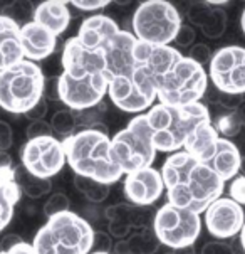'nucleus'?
Listing matches in <instances>:
<instances>
[{"label": "nucleus", "instance_id": "nucleus-1", "mask_svg": "<svg viewBox=\"0 0 245 254\" xmlns=\"http://www.w3.org/2000/svg\"><path fill=\"white\" fill-rule=\"evenodd\" d=\"M160 174L168 204L196 214H203L225 190V182L208 165L195 160L185 150L171 153L163 162Z\"/></svg>", "mask_w": 245, "mask_h": 254}, {"label": "nucleus", "instance_id": "nucleus-2", "mask_svg": "<svg viewBox=\"0 0 245 254\" xmlns=\"http://www.w3.org/2000/svg\"><path fill=\"white\" fill-rule=\"evenodd\" d=\"M66 163L81 177L111 185L124 177L111 152V136L106 127L83 128L62 140Z\"/></svg>", "mask_w": 245, "mask_h": 254}, {"label": "nucleus", "instance_id": "nucleus-3", "mask_svg": "<svg viewBox=\"0 0 245 254\" xmlns=\"http://www.w3.org/2000/svg\"><path fill=\"white\" fill-rule=\"evenodd\" d=\"M145 116L156 152L170 155L183 150L185 140L196 125L212 120L208 108L203 103H193L185 106H170L158 103L146 111Z\"/></svg>", "mask_w": 245, "mask_h": 254}, {"label": "nucleus", "instance_id": "nucleus-4", "mask_svg": "<svg viewBox=\"0 0 245 254\" xmlns=\"http://www.w3.org/2000/svg\"><path fill=\"white\" fill-rule=\"evenodd\" d=\"M94 229L76 212H62L47 219L34 236L36 254H89L93 251Z\"/></svg>", "mask_w": 245, "mask_h": 254}, {"label": "nucleus", "instance_id": "nucleus-5", "mask_svg": "<svg viewBox=\"0 0 245 254\" xmlns=\"http://www.w3.org/2000/svg\"><path fill=\"white\" fill-rule=\"evenodd\" d=\"M46 76L32 61L0 71V108L14 115H25L44 98Z\"/></svg>", "mask_w": 245, "mask_h": 254}, {"label": "nucleus", "instance_id": "nucleus-6", "mask_svg": "<svg viewBox=\"0 0 245 254\" xmlns=\"http://www.w3.org/2000/svg\"><path fill=\"white\" fill-rule=\"evenodd\" d=\"M210 86L207 69L183 56L163 76L156 86V100L161 105L185 106L200 103Z\"/></svg>", "mask_w": 245, "mask_h": 254}, {"label": "nucleus", "instance_id": "nucleus-7", "mask_svg": "<svg viewBox=\"0 0 245 254\" xmlns=\"http://www.w3.org/2000/svg\"><path fill=\"white\" fill-rule=\"evenodd\" d=\"M182 14L171 2L149 0L136 7L133 14V36L151 46H171L182 27Z\"/></svg>", "mask_w": 245, "mask_h": 254}, {"label": "nucleus", "instance_id": "nucleus-8", "mask_svg": "<svg viewBox=\"0 0 245 254\" xmlns=\"http://www.w3.org/2000/svg\"><path fill=\"white\" fill-rule=\"evenodd\" d=\"M111 152L124 175L153 167L156 148L153 145L145 113L136 115L126 128L111 138Z\"/></svg>", "mask_w": 245, "mask_h": 254}, {"label": "nucleus", "instance_id": "nucleus-9", "mask_svg": "<svg viewBox=\"0 0 245 254\" xmlns=\"http://www.w3.org/2000/svg\"><path fill=\"white\" fill-rule=\"evenodd\" d=\"M151 231L163 246L178 251L193 246L200 236V214L166 202L154 212Z\"/></svg>", "mask_w": 245, "mask_h": 254}, {"label": "nucleus", "instance_id": "nucleus-10", "mask_svg": "<svg viewBox=\"0 0 245 254\" xmlns=\"http://www.w3.org/2000/svg\"><path fill=\"white\" fill-rule=\"evenodd\" d=\"M208 81L225 94H245V47L225 46L212 54Z\"/></svg>", "mask_w": 245, "mask_h": 254}, {"label": "nucleus", "instance_id": "nucleus-11", "mask_svg": "<svg viewBox=\"0 0 245 254\" xmlns=\"http://www.w3.org/2000/svg\"><path fill=\"white\" fill-rule=\"evenodd\" d=\"M107 84L109 81L104 74L72 77L61 72L57 76L59 100L74 113L91 110L102 103V98L107 94Z\"/></svg>", "mask_w": 245, "mask_h": 254}, {"label": "nucleus", "instance_id": "nucleus-12", "mask_svg": "<svg viewBox=\"0 0 245 254\" xmlns=\"http://www.w3.org/2000/svg\"><path fill=\"white\" fill-rule=\"evenodd\" d=\"M20 162L34 177L50 180L66 165L62 141L55 136L27 140L20 148Z\"/></svg>", "mask_w": 245, "mask_h": 254}, {"label": "nucleus", "instance_id": "nucleus-13", "mask_svg": "<svg viewBox=\"0 0 245 254\" xmlns=\"http://www.w3.org/2000/svg\"><path fill=\"white\" fill-rule=\"evenodd\" d=\"M138 39L133 32L119 29L99 49L104 54L107 81L113 77H130L135 71V46Z\"/></svg>", "mask_w": 245, "mask_h": 254}, {"label": "nucleus", "instance_id": "nucleus-14", "mask_svg": "<svg viewBox=\"0 0 245 254\" xmlns=\"http://www.w3.org/2000/svg\"><path fill=\"white\" fill-rule=\"evenodd\" d=\"M205 227L213 238L230 239L240 234L245 222V210L229 197H220L203 212Z\"/></svg>", "mask_w": 245, "mask_h": 254}, {"label": "nucleus", "instance_id": "nucleus-15", "mask_svg": "<svg viewBox=\"0 0 245 254\" xmlns=\"http://www.w3.org/2000/svg\"><path fill=\"white\" fill-rule=\"evenodd\" d=\"M123 192L126 195L128 204L136 205V207H149L165 192V184H163L160 170L148 167V169L126 174L123 182Z\"/></svg>", "mask_w": 245, "mask_h": 254}, {"label": "nucleus", "instance_id": "nucleus-16", "mask_svg": "<svg viewBox=\"0 0 245 254\" xmlns=\"http://www.w3.org/2000/svg\"><path fill=\"white\" fill-rule=\"evenodd\" d=\"M22 192L15 182V167L7 153H0V232L10 224Z\"/></svg>", "mask_w": 245, "mask_h": 254}, {"label": "nucleus", "instance_id": "nucleus-17", "mask_svg": "<svg viewBox=\"0 0 245 254\" xmlns=\"http://www.w3.org/2000/svg\"><path fill=\"white\" fill-rule=\"evenodd\" d=\"M20 39H22L24 58L32 63L49 58L57 47V37L34 20L20 25Z\"/></svg>", "mask_w": 245, "mask_h": 254}, {"label": "nucleus", "instance_id": "nucleus-18", "mask_svg": "<svg viewBox=\"0 0 245 254\" xmlns=\"http://www.w3.org/2000/svg\"><path fill=\"white\" fill-rule=\"evenodd\" d=\"M188 22L201 29V34L208 39H218L227 29L225 10L208 2H193L187 7Z\"/></svg>", "mask_w": 245, "mask_h": 254}, {"label": "nucleus", "instance_id": "nucleus-19", "mask_svg": "<svg viewBox=\"0 0 245 254\" xmlns=\"http://www.w3.org/2000/svg\"><path fill=\"white\" fill-rule=\"evenodd\" d=\"M218 140H220V135L215 131L212 120H208V122H201L193 128L185 140L183 150L188 155H192L195 160L208 165L218 146Z\"/></svg>", "mask_w": 245, "mask_h": 254}, {"label": "nucleus", "instance_id": "nucleus-20", "mask_svg": "<svg viewBox=\"0 0 245 254\" xmlns=\"http://www.w3.org/2000/svg\"><path fill=\"white\" fill-rule=\"evenodd\" d=\"M24 59L20 24L0 14V71L15 66Z\"/></svg>", "mask_w": 245, "mask_h": 254}, {"label": "nucleus", "instance_id": "nucleus-21", "mask_svg": "<svg viewBox=\"0 0 245 254\" xmlns=\"http://www.w3.org/2000/svg\"><path fill=\"white\" fill-rule=\"evenodd\" d=\"M71 10L66 2H57V0H49V2H41L34 7L32 20L39 25L50 31L55 37L66 32V29L71 24Z\"/></svg>", "mask_w": 245, "mask_h": 254}, {"label": "nucleus", "instance_id": "nucleus-22", "mask_svg": "<svg viewBox=\"0 0 245 254\" xmlns=\"http://www.w3.org/2000/svg\"><path fill=\"white\" fill-rule=\"evenodd\" d=\"M240 165H242V155H240L239 146L232 140H227L220 136L218 146L215 150V155L212 162L208 163V167L223 182H227V180L237 177L240 172Z\"/></svg>", "mask_w": 245, "mask_h": 254}, {"label": "nucleus", "instance_id": "nucleus-23", "mask_svg": "<svg viewBox=\"0 0 245 254\" xmlns=\"http://www.w3.org/2000/svg\"><path fill=\"white\" fill-rule=\"evenodd\" d=\"M15 182L19 185L20 192H22L24 195H27L29 199H41L46 193H49L50 187H52L50 180L34 177V175L29 174L22 165L15 167Z\"/></svg>", "mask_w": 245, "mask_h": 254}, {"label": "nucleus", "instance_id": "nucleus-24", "mask_svg": "<svg viewBox=\"0 0 245 254\" xmlns=\"http://www.w3.org/2000/svg\"><path fill=\"white\" fill-rule=\"evenodd\" d=\"M128 254H154L160 249V241L151 229H135L126 238Z\"/></svg>", "mask_w": 245, "mask_h": 254}, {"label": "nucleus", "instance_id": "nucleus-25", "mask_svg": "<svg viewBox=\"0 0 245 254\" xmlns=\"http://www.w3.org/2000/svg\"><path fill=\"white\" fill-rule=\"evenodd\" d=\"M76 190H79L83 195L93 204H101L109 195V185L101 184L98 180H93L89 177H81V175H74L72 179Z\"/></svg>", "mask_w": 245, "mask_h": 254}, {"label": "nucleus", "instance_id": "nucleus-26", "mask_svg": "<svg viewBox=\"0 0 245 254\" xmlns=\"http://www.w3.org/2000/svg\"><path fill=\"white\" fill-rule=\"evenodd\" d=\"M50 128H52L54 133H57L59 136H64V138L74 135L77 128L76 113L67 108L55 111L52 115V120H50Z\"/></svg>", "mask_w": 245, "mask_h": 254}, {"label": "nucleus", "instance_id": "nucleus-27", "mask_svg": "<svg viewBox=\"0 0 245 254\" xmlns=\"http://www.w3.org/2000/svg\"><path fill=\"white\" fill-rule=\"evenodd\" d=\"M212 125L215 128V131L227 140L235 138L240 133V130H242V125H240L234 111H227V113H223V115H218L217 118L212 120Z\"/></svg>", "mask_w": 245, "mask_h": 254}, {"label": "nucleus", "instance_id": "nucleus-28", "mask_svg": "<svg viewBox=\"0 0 245 254\" xmlns=\"http://www.w3.org/2000/svg\"><path fill=\"white\" fill-rule=\"evenodd\" d=\"M69 205H71V200L66 193H62V192L52 193L44 204V216L49 219L52 216H57V214L67 212V210H69Z\"/></svg>", "mask_w": 245, "mask_h": 254}, {"label": "nucleus", "instance_id": "nucleus-29", "mask_svg": "<svg viewBox=\"0 0 245 254\" xmlns=\"http://www.w3.org/2000/svg\"><path fill=\"white\" fill-rule=\"evenodd\" d=\"M229 199L237 202L240 207H245V174H239L235 179H232L229 185Z\"/></svg>", "mask_w": 245, "mask_h": 254}, {"label": "nucleus", "instance_id": "nucleus-30", "mask_svg": "<svg viewBox=\"0 0 245 254\" xmlns=\"http://www.w3.org/2000/svg\"><path fill=\"white\" fill-rule=\"evenodd\" d=\"M187 58H190L193 63L205 67V64L210 63V59H212V49L203 42H198V44H193V47H190Z\"/></svg>", "mask_w": 245, "mask_h": 254}, {"label": "nucleus", "instance_id": "nucleus-31", "mask_svg": "<svg viewBox=\"0 0 245 254\" xmlns=\"http://www.w3.org/2000/svg\"><path fill=\"white\" fill-rule=\"evenodd\" d=\"M52 128H50V123L44 122H31L25 130V135H27V140H34V138H42V136H52Z\"/></svg>", "mask_w": 245, "mask_h": 254}, {"label": "nucleus", "instance_id": "nucleus-32", "mask_svg": "<svg viewBox=\"0 0 245 254\" xmlns=\"http://www.w3.org/2000/svg\"><path fill=\"white\" fill-rule=\"evenodd\" d=\"M244 101H245L244 94H225V93H220L217 89V98H215V103H218L223 110L235 111Z\"/></svg>", "mask_w": 245, "mask_h": 254}, {"label": "nucleus", "instance_id": "nucleus-33", "mask_svg": "<svg viewBox=\"0 0 245 254\" xmlns=\"http://www.w3.org/2000/svg\"><path fill=\"white\" fill-rule=\"evenodd\" d=\"M32 14H34V7L31 3H25V2H15L3 10V15L14 19L15 22H19V20H17L19 17H32Z\"/></svg>", "mask_w": 245, "mask_h": 254}, {"label": "nucleus", "instance_id": "nucleus-34", "mask_svg": "<svg viewBox=\"0 0 245 254\" xmlns=\"http://www.w3.org/2000/svg\"><path fill=\"white\" fill-rule=\"evenodd\" d=\"M195 29L192 27L190 24H182V27H180L178 34H176L175 37V44L178 47H190L193 42H195Z\"/></svg>", "mask_w": 245, "mask_h": 254}, {"label": "nucleus", "instance_id": "nucleus-35", "mask_svg": "<svg viewBox=\"0 0 245 254\" xmlns=\"http://www.w3.org/2000/svg\"><path fill=\"white\" fill-rule=\"evenodd\" d=\"M200 254H235V251L230 244L222 243V241H212V243L203 244Z\"/></svg>", "mask_w": 245, "mask_h": 254}, {"label": "nucleus", "instance_id": "nucleus-36", "mask_svg": "<svg viewBox=\"0 0 245 254\" xmlns=\"http://www.w3.org/2000/svg\"><path fill=\"white\" fill-rule=\"evenodd\" d=\"M12 143H14V133H12L10 125L0 122V153H7Z\"/></svg>", "mask_w": 245, "mask_h": 254}, {"label": "nucleus", "instance_id": "nucleus-37", "mask_svg": "<svg viewBox=\"0 0 245 254\" xmlns=\"http://www.w3.org/2000/svg\"><path fill=\"white\" fill-rule=\"evenodd\" d=\"M46 115H47V100L46 98H42L36 106H32V108L25 113V116H27L31 122H41V120L46 118Z\"/></svg>", "mask_w": 245, "mask_h": 254}, {"label": "nucleus", "instance_id": "nucleus-38", "mask_svg": "<svg viewBox=\"0 0 245 254\" xmlns=\"http://www.w3.org/2000/svg\"><path fill=\"white\" fill-rule=\"evenodd\" d=\"M72 7L79 8V10H84V12H96V10H101V8H104L109 5V2L107 0H93V2H81V0H77V2H71Z\"/></svg>", "mask_w": 245, "mask_h": 254}, {"label": "nucleus", "instance_id": "nucleus-39", "mask_svg": "<svg viewBox=\"0 0 245 254\" xmlns=\"http://www.w3.org/2000/svg\"><path fill=\"white\" fill-rule=\"evenodd\" d=\"M94 246L98 248L96 251H99V253H109V248L113 246V244H111V236L104 234V232H94L93 248Z\"/></svg>", "mask_w": 245, "mask_h": 254}, {"label": "nucleus", "instance_id": "nucleus-40", "mask_svg": "<svg viewBox=\"0 0 245 254\" xmlns=\"http://www.w3.org/2000/svg\"><path fill=\"white\" fill-rule=\"evenodd\" d=\"M44 98L46 100H59V88H57V76L46 79L44 84Z\"/></svg>", "mask_w": 245, "mask_h": 254}, {"label": "nucleus", "instance_id": "nucleus-41", "mask_svg": "<svg viewBox=\"0 0 245 254\" xmlns=\"http://www.w3.org/2000/svg\"><path fill=\"white\" fill-rule=\"evenodd\" d=\"M22 241L24 239L20 238L19 234H7V236H3L2 241H0V251H3V253L10 251L12 248L17 246V244H20Z\"/></svg>", "mask_w": 245, "mask_h": 254}, {"label": "nucleus", "instance_id": "nucleus-42", "mask_svg": "<svg viewBox=\"0 0 245 254\" xmlns=\"http://www.w3.org/2000/svg\"><path fill=\"white\" fill-rule=\"evenodd\" d=\"M7 253L8 254H36V253H34L32 244L25 243V241H22L20 244H17V246H14L10 251H7Z\"/></svg>", "mask_w": 245, "mask_h": 254}, {"label": "nucleus", "instance_id": "nucleus-43", "mask_svg": "<svg viewBox=\"0 0 245 254\" xmlns=\"http://www.w3.org/2000/svg\"><path fill=\"white\" fill-rule=\"evenodd\" d=\"M111 254H128V246H126V241H118V243L113 246V253Z\"/></svg>", "mask_w": 245, "mask_h": 254}, {"label": "nucleus", "instance_id": "nucleus-44", "mask_svg": "<svg viewBox=\"0 0 245 254\" xmlns=\"http://www.w3.org/2000/svg\"><path fill=\"white\" fill-rule=\"evenodd\" d=\"M234 113H235V116H237V120H239L240 125H242V128H244L245 127V101L234 111Z\"/></svg>", "mask_w": 245, "mask_h": 254}, {"label": "nucleus", "instance_id": "nucleus-45", "mask_svg": "<svg viewBox=\"0 0 245 254\" xmlns=\"http://www.w3.org/2000/svg\"><path fill=\"white\" fill-rule=\"evenodd\" d=\"M240 244H242V249H244V253H245V222H244V226H242V231H240Z\"/></svg>", "mask_w": 245, "mask_h": 254}, {"label": "nucleus", "instance_id": "nucleus-46", "mask_svg": "<svg viewBox=\"0 0 245 254\" xmlns=\"http://www.w3.org/2000/svg\"><path fill=\"white\" fill-rule=\"evenodd\" d=\"M240 25H242V32L245 34V8L242 12V17H240Z\"/></svg>", "mask_w": 245, "mask_h": 254}, {"label": "nucleus", "instance_id": "nucleus-47", "mask_svg": "<svg viewBox=\"0 0 245 254\" xmlns=\"http://www.w3.org/2000/svg\"><path fill=\"white\" fill-rule=\"evenodd\" d=\"M240 170L245 174V157H242V165H240Z\"/></svg>", "mask_w": 245, "mask_h": 254}, {"label": "nucleus", "instance_id": "nucleus-48", "mask_svg": "<svg viewBox=\"0 0 245 254\" xmlns=\"http://www.w3.org/2000/svg\"><path fill=\"white\" fill-rule=\"evenodd\" d=\"M89 254H111V253H99V251H93V253H89Z\"/></svg>", "mask_w": 245, "mask_h": 254}, {"label": "nucleus", "instance_id": "nucleus-49", "mask_svg": "<svg viewBox=\"0 0 245 254\" xmlns=\"http://www.w3.org/2000/svg\"><path fill=\"white\" fill-rule=\"evenodd\" d=\"M0 254H8V253H3V251H0Z\"/></svg>", "mask_w": 245, "mask_h": 254}, {"label": "nucleus", "instance_id": "nucleus-50", "mask_svg": "<svg viewBox=\"0 0 245 254\" xmlns=\"http://www.w3.org/2000/svg\"><path fill=\"white\" fill-rule=\"evenodd\" d=\"M165 254H175V253H165Z\"/></svg>", "mask_w": 245, "mask_h": 254}]
</instances>
